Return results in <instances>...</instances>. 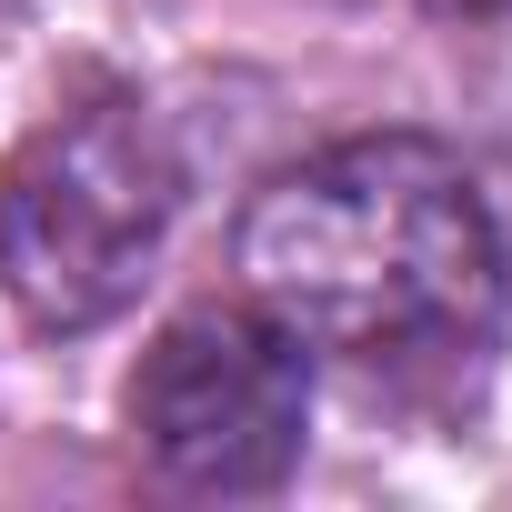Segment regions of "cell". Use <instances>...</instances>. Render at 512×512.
I'll use <instances>...</instances> for the list:
<instances>
[{
  "mask_svg": "<svg viewBox=\"0 0 512 512\" xmlns=\"http://www.w3.org/2000/svg\"><path fill=\"white\" fill-rule=\"evenodd\" d=\"M241 272L272 322L372 372L462 362L502 312V241L442 141L372 131L312 151L241 211Z\"/></svg>",
  "mask_w": 512,
  "mask_h": 512,
  "instance_id": "cell-1",
  "label": "cell"
},
{
  "mask_svg": "<svg viewBox=\"0 0 512 512\" xmlns=\"http://www.w3.org/2000/svg\"><path fill=\"white\" fill-rule=\"evenodd\" d=\"M171 201V141L131 91H81L41 111L0 161V292L41 332L111 322L161 262Z\"/></svg>",
  "mask_w": 512,
  "mask_h": 512,
  "instance_id": "cell-2",
  "label": "cell"
},
{
  "mask_svg": "<svg viewBox=\"0 0 512 512\" xmlns=\"http://www.w3.org/2000/svg\"><path fill=\"white\" fill-rule=\"evenodd\" d=\"M302 422V332L272 312H181L131 382V432L181 492H272L302 462Z\"/></svg>",
  "mask_w": 512,
  "mask_h": 512,
  "instance_id": "cell-3",
  "label": "cell"
}]
</instances>
